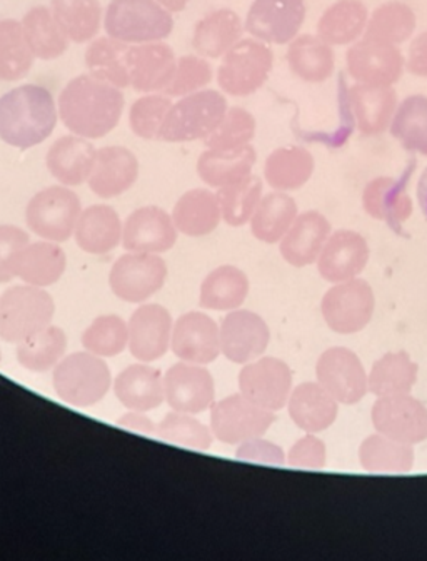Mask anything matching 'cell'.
I'll return each instance as SVG.
<instances>
[{
    "label": "cell",
    "mask_w": 427,
    "mask_h": 561,
    "mask_svg": "<svg viewBox=\"0 0 427 561\" xmlns=\"http://www.w3.org/2000/svg\"><path fill=\"white\" fill-rule=\"evenodd\" d=\"M124 95L116 85L94 76H79L60 92L59 114L64 126L85 139H101L119 124Z\"/></svg>",
    "instance_id": "cell-1"
},
{
    "label": "cell",
    "mask_w": 427,
    "mask_h": 561,
    "mask_svg": "<svg viewBox=\"0 0 427 561\" xmlns=\"http://www.w3.org/2000/svg\"><path fill=\"white\" fill-rule=\"evenodd\" d=\"M56 124V102L43 85H21L0 98V139L12 148L43 145Z\"/></svg>",
    "instance_id": "cell-2"
},
{
    "label": "cell",
    "mask_w": 427,
    "mask_h": 561,
    "mask_svg": "<svg viewBox=\"0 0 427 561\" xmlns=\"http://www.w3.org/2000/svg\"><path fill=\"white\" fill-rule=\"evenodd\" d=\"M54 390L64 403L76 408H91L101 403L113 385L109 366L101 356L89 351L74 353L56 366Z\"/></svg>",
    "instance_id": "cell-3"
},
{
    "label": "cell",
    "mask_w": 427,
    "mask_h": 561,
    "mask_svg": "<svg viewBox=\"0 0 427 561\" xmlns=\"http://www.w3.org/2000/svg\"><path fill=\"white\" fill-rule=\"evenodd\" d=\"M104 25L109 37L120 43L148 44L169 37L174 19L158 0H113Z\"/></svg>",
    "instance_id": "cell-4"
},
{
    "label": "cell",
    "mask_w": 427,
    "mask_h": 561,
    "mask_svg": "<svg viewBox=\"0 0 427 561\" xmlns=\"http://www.w3.org/2000/svg\"><path fill=\"white\" fill-rule=\"evenodd\" d=\"M228 113V101L218 91H199L172 105L158 139L165 142H191L206 139Z\"/></svg>",
    "instance_id": "cell-5"
},
{
    "label": "cell",
    "mask_w": 427,
    "mask_h": 561,
    "mask_svg": "<svg viewBox=\"0 0 427 561\" xmlns=\"http://www.w3.org/2000/svg\"><path fill=\"white\" fill-rule=\"evenodd\" d=\"M56 305L49 293L37 286H14L0 296V337L19 344L50 327Z\"/></svg>",
    "instance_id": "cell-6"
},
{
    "label": "cell",
    "mask_w": 427,
    "mask_h": 561,
    "mask_svg": "<svg viewBox=\"0 0 427 561\" xmlns=\"http://www.w3.org/2000/svg\"><path fill=\"white\" fill-rule=\"evenodd\" d=\"M274 54L263 41H239L224 54L218 82L226 94L247 98L266 84L273 70Z\"/></svg>",
    "instance_id": "cell-7"
},
{
    "label": "cell",
    "mask_w": 427,
    "mask_h": 561,
    "mask_svg": "<svg viewBox=\"0 0 427 561\" xmlns=\"http://www.w3.org/2000/svg\"><path fill=\"white\" fill-rule=\"evenodd\" d=\"M81 213V199L74 191L53 186L32 197L25 219L31 231L46 241L66 242L74 234Z\"/></svg>",
    "instance_id": "cell-8"
},
{
    "label": "cell",
    "mask_w": 427,
    "mask_h": 561,
    "mask_svg": "<svg viewBox=\"0 0 427 561\" xmlns=\"http://www.w3.org/2000/svg\"><path fill=\"white\" fill-rule=\"evenodd\" d=\"M376 296L368 280L354 279L336 283L324 295L321 312L330 330L337 334H356L371 323Z\"/></svg>",
    "instance_id": "cell-9"
},
{
    "label": "cell",
    "mask_w": 427,
    "mask_h": 561,
    "mask_svg": "<svg viewBox=\"0 0 427 561\" xmlns=\"http://www.w3.org/2000/svg\"><path fill=\"white\" fill-rule=\"evenodd\" d=\"M274 421V411L257 407L241 393L214 403L210 411V430L224 445H242L263 438Z\"/></svg>",
    "instance_id": "cell-10"
},
{
    "label": "cell",
    "mask_w": 427,
    "mask_h": 561,
    "mask_svg": "<svg viewBox=\"0 0 427 561\" xmlns=\"http://www.w3.org/2000/svg\"><path fill=\"white\" fill-rule=\"evenodd\" d=\"M315 381L339 404H356L369 393L368 373L356 353L336 346L324 351L315 365Z\"/></svg>",
    "instance_id": "cell-11"
},
{
    "label": "cell",
    "mask_w": 427,
    "mask_h": 561,
    "mask_svg": "<svg viewBox=\"0 0 427 561\" xmlns=\"http://www.w3.org/2000/svg\"><path fill=\"white\" fill-rule=\"evenodd\" d=\"M168 264L158 254H124L114 263L109 285L117 298L127 302H145L164 286Z\"/></svg>",
    "instance_id": "cell-12"
},
{
    "label": "cell",
    "mask_w": 427,
    "mask_h": 561,
    "mask_svg": "<svg viewBox=\"0 0 427 561\" xmlns=\"http://www.w3.org/2000/svg\"><path fill=\"white\" fill-rule=\"evenodd\" d=\"M239 390L264 410H282L292 393L291 368L273 356L254 359L242 368Z\"/></svg>",
    "instance_id": "cell-13"
},
{
    "label": "cell",
    "mask_w": 427,
    "mask_h": 561,
    "mask_svg": "<svg viewBox=\"0 0 427 561\" xmlns=\"http://www.w3.org/2000/svg\"><path fill=\"white\" fill-rule=\"evenodd\" d=\"M346 62L350 78L369 85H394L406 67L397 46L366 35L347 50Z\"/></svg>",
    "instance_id": "cell-14"
},
{
    "label": "cell",
    "mask_w": 427,
    "mask_h": 561,
    "mask_svg": "<svg viewBox=\"0 0 427 561\" xmlns=\"http://www.w3.org/2000/svg\"><path fill=\"white\" fill-rule=\"evenodd\" d=\"M372 425L388 438L416 446L427 439V408L409 393L378 398Z\"/></svg>",
    "instance_id": "cell-15"
},
{
    "label": "cell",
    "mask_w": 427,
    "mask_h": 561,
    "mask_svg": "<svg viewBox=\"0 0 427 561\" xmlns=\"http://www.w3.org/2000/svg\"><path fill=\"white\" fill-rule=\"evenodd\" d=\"M304 19V0H254L245 31L263 43L282 46L296 39Z\"/></svg>",
    "instance_id": "cell-16"
},
{
    "label": "cell",
    "mask_w": 427,
    "mask_h": 561,
    "mask_svg": "<svg viewBox=\"0 0 427 561\" xmlns=\"http://www.w3.org/2000/svg\"><path fill=\"white\" fill-rule=\"evenodd\" d=\"M269 341V327L256 312L234 309L222 321L221 353L235 365L261 358Z\"/></svg>",
    "instance_id": "cell-17"
},
{
    "label": "cell",
    "mask_w": 427,
    "mask_h": 561,
    "mask_svg": "<svg viewBox=\"0 0 427 561\" xmlns=\"http://www.w3.org/2000/svg\"><path fill=\"white\" fill-rule=\"evenodd\" d=\"M171 347L181 362L209 365L221 355V330L204 312H187L172 328Z\"/></svg>",
    "instance_id": "cell-18"
},
{
    "label": "cell",
    "mask_w": 427,
    "mask_h": 561,
    "mask_svg": "<svg viewBox=\"0 0 427 561\" xmlns=\"http://www.w3.org/2000/svg\"><path fill=\"white\" fill-rule=\"evenodd\" d=\"M165 401L180 413L197 414L212 408L216 390L207 369L194 363H177L164 375Z\"/></svg>",
    "instance_id": "cell-19"
},
{
    "label": "cell",
    "mask_w": 427,
    "mask_h": 561,
    "mask_svg": "<svg viewBox=\"0 0 427 561\" xmlns=\"http://www.w3.org/2000/svg\"><path fill=\"white\" fill-rule=\"evenodd\" d=\"M369 244L365 236L341 229L330 236L318 260V271L327 283L336 285L359 277L369 263Z\"/></svg>",
    "instance_id": "cell-20"
},
{
    "label": "cell",
    "mask_w": 427,
    "mask_h": 561,
    "mask_svg": "<svg viewBox=\"0 0 427 561\" xmlns=\"http://www.w3.org/2000/svg\"><path fill=\"white\" fill-rule=\"evenodd\" d=\"M177 241L174 219L161 207L134 210L123 229V245L129 253L161 254Z\"/></svg>",
    "instance_id": "cell-21"
},
{
    "label": "cell",
    "mask_w": 427,
    "mask_h": 561,
    "mask_svg": "<svg viewBox=\"0 0 427 561\" xmlns=\"http://www.w3.org/2000/svg\"><path fill=\"white\" fill-rule=\"evenodd\" d=\"M129 350L139 362L162 358L171 347L172 316L161 305L140 306L130 316Z\"/></svg>",
    "instance_id": "cell-22"
},
{
    "label": "cell",
    "mask_w": 427,
    "mask_h": 561,
    "mask_svg": "<svg viewBox=\"0 0 427 561\" xmlns=\"http://www.w3.org/2000/svg\"><path fill=\"white\" fill-rule=\"evenodd\" d=\"M177 60L174 50L162 43L129 47L127 70L137 92L165 91L174 79Z\"/></svg>",
    "instance_id": "cell-23"
},
{
    "label": "cell",
    "mask_w": 427,
    "mask_h": 561,
    "mask_svg": "<svg viewBox=\"0 0 427 561\" xmlns=\"http://www.w3.org/2000/svg\"><path fill=\"white\" fill-rule=\"evenodd\" d=\"M331 236V222L318 210H305L280 241V256L295 267L318 263Z\"/></svg>",
    "instance_id": "cell-24"
},
{
    "label": "cell",
    "mask_w": 427,
    "mask_h": 561,
    "mask_svg": "<svg viewBox=\"0 0 427 561\" xmlns=\"http://www.w3.org/2000/svg\"><path fill=\"white\" fill-rule=\"evenodd\" d=\"M139 162L129 149L109 146L97 151L94 171L89 178L92 193L102 199L120 196L136 184Z\"/></svg>",
    "instance_id": "cell-25"
},
{
    "label": "cell",
    "mask_w": 427,
    "mask_h": 561,
    "mask_svg": "<svg viewBox=\"0 0 427 561\" xmlns=\"http://www.w3.org/2000/svg\"><path fill=\"white\" fill-rule=\"evenodd\" d=\"M289 416L302 432H326L336 423L339 403L318 381H308L292 390L288 401Z\"/></svg>",
    "instance_id": "cell-26"
},
{
    "label": "cell",
    "mask_w": 427,
    "mask_h": 561,
    "mask_svg": "<svg viewBox=\"0 0 427 561\" xmlns=\"http://www.w3.org/2000/svg\"><path fill=\"white\" fill-rule=\"evenodd\" d=\"M97 151L85 137H60L47 152V168L64 186H81L94 171Z\"/></svg>",
    "instance_id": "cell-27"
},
{
    "label": "cell",
    "mask_w": 427,
    "mask_h": 561,
    "mask_svg": "<svg viewBox=\"0 0 427 561\" xmlns=\"http://www.w3.org/2000/svg\"><path fill=\"white\" fill-rule=\"evenodd\" d=\"M349 98L358 129L365 136H378L393 123L397 110V94L393 85H354Z\"/></svg>",
    "instance_id": "cell-28"
},
{
    "label": "cell",
    "mask_w": 427,
    "mask_h": 561,
    "mask_svg": "<svg viewBox=\"0 0 427 561\" xmlns=\"http://www.w3.org/2000/svg\"><path fill=\"white\" fill-rule=\"evenodd\" d=\"M117 400L130 411L155 410L165 401L164 378L148 365L127 366L114 382Z\"/></svg>",
    "instance_id": "cell-29"
},
{
    "label": "cell",
    "mask_w": 427,
    "mask_h": 561,
    "mask_svg": "<svg viewBox=\"0 0 427 561\" xmlns=\"http://www.w3.org/2000/svg\"><path fill=\"white\" fill-rule=\"evenodd\" d=\"M119 215L111 206L95 204L82 210L76 226V241L89 254H107L123 241Z\"/></svg>",
    "instance_id": "cell-30"
},
{
    "label": "cell",
    "mask_w": 427,
    "mask_h": 561,
    "mask_svg": "<svg viewBox=\"0 0 427 561\" xmlns=\"http://www.w3.org/2000/svg\"><path fill=\"white\" fill-rule=\"evenodd\" d=\"M67 257L59 242H28L15 260V277H21L25 285L47 288L56 285L66 273Z\"/></svg>",
    "instance_id": "cell-31"
},
{
    "label": "cell",
    "mask_w": 427,
    "mask_h": 561,
    "mask_svg": "<svg viewBox=\"0 0 427 561\" xmlns=\"http://www.w3.org/2000/svg\"><path fill=\"white\" fill-rule=\"evenodd\" d=\"M257 154L253 146L238 149H207L197 162V174L210 187H224L253 172Z\"/></svg>",
    "instance_id": "cell-32"
},
{
    "label": "cell",
    "mask_w": 427,
    "mask_h": 561,
    "mask_svg": "<svg viewBox=\"0 0 427 561\" xmlns=\"http://www.w3.org/2000/svg\"><path fill=\"white\" fill-rule=\"evenodd\" d=\"M362 206L372 219L401 228L413 215V201L393 178H376L362 193Z\"/></svg>",
    "instance_id": "cell-33"
},
{
    "label": "cell",
    "mask_w": 427,
    "mask_h": 561,
    "mask_svg": "<svg viewBox=\"0 0 427 561\" xmlns=\"http://www.w3.org/2000/svg\"><path fill=\"white\" fill-rule=\"evenodd\" d=\"M218 196L207 190L187 191L172 210L175 228L191 238L210 234L221 222Z\"/></svg>",
    "instance_id": "cell-34"
},
{
    "label": "cell",
    "mask_w": 427,
    "mask_h": 561,
    "mask_svg": "<svg viewBox=\"0 0 427 561\" xmlns=\"http://www.w3.org/2000/svg\"><path fill=\"white\" fill-rule=\"evenodd\" d=\"M288 62L301 81L318 84L333 76L336 56L333 47L319 35H299L288 50Z\"/></svg>",
    "instance_id": "cell-35"
},
{
    "label": "cell",
    "mask_w": 427,
    "mask_h": 561,
    "mask_svg": "<svg viewBox=\"0 0 427 561\" xmlns=\"http://www.w3.org/2000/svg\"><path fill=\"white\" fill-rule=\"evenodd\" d=\"M242 31L241 19L234 11L221 9L210 12L194 28V49L200 56L218 59L241 41Z\"/></svg>",
    "instance_id": "cell-36"
},
{
    "label": "cell",
    "mask_w": 427,
    "mask_h": 561,
    "mask_svg": "<svg viewBox=\"0 0 427 561\" xmlns=\"http://www.w3.org/2000/svg\"><path fill=\"white\" fill-rule=\"evenodd\" d=\"M369 12L361 0H339L318 22V35L331 46L356 43L366 32Z\"/></svg>",
    "instance_id": "cell-37"
},
{
    "label": "cell",
    "mask_w": 427,
    "mask_h": 561,
    "mask_svg": "<svg viewBox=\"0 0 427 561\" xmlns=\"http://www.w3.org/2000/svg\"><path fill=\"white\" fill-rule=\"evenodd\" d=\"M417 373L419 368L406 351L388 353L372 365L368 375L369 393L376 398L411 393L417 381Z\"/></svg>",
    "instance_id": "cell-38"
},
{
    "label": "cell",
    "mask_w": 427,
    "mask_h": 561,
    "mask_svg": "<svg viewBox=\"0 0 427 561\" xmlns=\"http://www.w3.org/2000/svg\"><path fill=\"white\" fill-rule=\"evenodd\" d=\"M414 461V446L388 438L381 433L368 436L359 448V463L369 473H409Z\"/></svg>",
    "instance_id": "cell-39"
},
{
    "label": "cell",
    "mask_w": 427,
    "mask_h": 561,
    "mask_svg": "<svg viewBox=\"0 0 427 561\" xmlns=\"http://www.w3.org/2000/svg\"><path fill=\"white\" fill-rule=\"evenodd\" d=\"M249 295V277L235 266L216 267L200 286V306L210 311H234Z\"/></svg>",
    "instance_id": "cell-40"
},
{
    "label": "cell",
    "mask_w": 427,
    "mask_h": 561,
    "mask_svg": "<svg viewBox=\"0 0 427 561\" xmlns=\"http://www.w3.org/2000/svg\"><path fill=\"white\" fill-rule=\"evenodd\" d=\"M298 216V204L291 196L284 194L282 191L270 193L257 204L251 219V231L259 241L276 244L282 241Z\"/></svg>",
    "instance_id": "cell-41"
},
{
    "label": "cell",
    "mask_w": 427,
    "mask_h": 561,
    "mask_svg": "<svg viewBox=\"0 0 427 561\" xmlns=\"http://www.w3.org/2000/svg\"><path fill=\"white\" fill-rule=\"evenodd\" d=\"M314 158L308 149L299 146L279 148L267 158L264 175L276 191L301 190L312 178Z\"/></svg>",
    "instance_id": "cell-42"
},
{
    "label": "cell",
    "mask_w": 427,
    "mask_h": 561,
    "mask_svg": "<svg viewBox=\"0 0 427 561\" xmlns=\"http://www.w3.org/2000/svg\"><path fill=\"white\" fill-rule=\"evenodd\" d=\"M22 27L28 47L37 59H57L69 47V37L47 8L31 9L22 21Z\"/></svg>",
    "instance_id": "cell-43"
},
{
    "label": "cell",
    "mask_w": 427,
    "mask_h": 561,
    "mask_svg": "<svg viewBox=\"0 0 427 561\" xmlns=\"http://www.w3.org/2000/svg\"><path fill=\"white\" fill-rule=\"evenodd\" d=\"M127 53L129 47L126 43L113 39V37H101L92 41L91 46L85 50V64L89 72L99 81L124 89L130 85L129 70H127Z\"/></svg>",
    "instance_id": "cell-44"
},
{
    "label": "cell",
    "mask_w": 427,
    "mask_h": 561,
    "mask_svg": "<svg viewBox=\"0 0 427 561\" xmlns=\"http://www.w3.org/2000/svg\"><path fill=\"white\" fill-rule=\"evenodd\" d=\"M67 337L60 328L47 327L18 344V362L28 371L47 373L62 362Z\"/></svg>",
    "instance_id": "cell-45"
},
{
    "label": "cell",
    "mask_w": 427,
    "mask_h": 561,
    "mask_svg": "<svg viewBox=\"0 0 427 561\" xmlns=\"http://www.w3.org/2000/svg\"><path fill=\"white\" fill-rule=\"evenodd\" d=\"M99 0H53V15L69 41L78 44L94 39L101 28Z\"/></svg>",
    "instance_id": "cell-46"
},
{
    "label": "cell",
    "mask_w": 427,
    "mask_h": 561,
    "mask_svg": "<svg viewBox=\"0 0 427 561\" xmlns=\"http://www.w3.org/2000/svg\"><path fill=\"white\" fill-rule=\"evenodd\" d=\"M34 62V54L25 39L21 22L0 21V81L12 82L25 78Z\"/></svg>",
    "instance_id": "cell-47"
},
{
    "label": "cell",
    "mask_w": 427,
    "mask_h": 561,
    "mask_svg": "<svg viewBox=\"0 0 427 561\" xmlns=\"http://www.w3.org/2000/svg\"><path fill=\"white\" fill-rule=\"evenodd\" d=\"M391 134L407 151L427 156V98L411 95L397 105Z\"/></svg>",
    "instance_id": "cell-48"
},
{
    "label": "cell",
    "mask_w": 427,
    "mask_h": 561,
    "mask_svg": "<svg viewBox=\"0 0 427 561\" xmlns=\"http://www.w3.org/2000/svg\"><path fill=\"white\" fill-rule=\"evenodd\" d=\"M416 28V14L409 5L403 2H388L376 9L366 25V37L381 41V43L400 44L406 43Z\"/></svg>",
    "instance_id": "cell-49"
},
{
    "label": "cell",
    "mask_w": 427,
    "mask_h": 561,
    "mask_svg": "<svg viewBox=\"0 0 427 561\" xmlns=\"http://www.w3.org/2000/svg\"><path fill=\"white\" fill-rule=\"evenodd\" d=\"M216 196L221 206L222 219L229 226L239 228L253 219L254 210L263 199V181L251 174L238 183L219 187Z\"/></svg>",
    "instance_id": "cell-50"
},
{
    "label": "cell",
    "mask_w": 427,
    "mask_h": 561,
    "mask_svg": "<svg viewBox=\"0 0 427 561\" xmlns=\"http://www.w3.org/2000/svg\"><path fill=\"white\" fill-rule=\"evenodd\" d=\"M82 346L92 355L113 358L129 346V327L120 316H99L82 334Z\"/></svg>",
    "instance_id": "cell-51"
},
{
    "label": "cell",
    "mask_w": 427,
    "mask_h": 561,
    "mask_svg": "<svg viewBox=\"0 0 427 561\" xmlns=\"http://www.w3.org/2000/svg\"><path fill=\"white\" fill-rule=\"evenodd\" d=\"M155 436L162 442L197 449V451H207L212 446L214 439L212 430L207 428L196 417L189 416L187 413H180V411H174V413L162 417Z\"/></svg>",
    "instance_id": "cell-52"
},
{
    "label": "cell",
    "mask_w": 427,
    "mask_h": 561,
    "mask_svg": "<svg viewBox=\"0 0 427 561\" xmlns=\"http://www.w3.org/2000/svg\"><path fill=\"white\" fill-rule=\"evenodd\" d=\"M256 134V119L242 107H231L212 134L206 137V148L238 149L251 145Z\"/></svg>",
    "instance_id": "cell-53"
},
{
    "label": "cell",
    "mask_w": 427,
    "mask_h": 561,
    "mask_svg": "<svg viewBox=\"0 0 427 561\" xmlns=\"http://www.w3.org/2000/svg\"><path fill=\"white\" fill-rule=\"evenodd\" d=\"M172 104L165 95H146L130 107V129L142 139H158Z\"/></svg>",
    "instance_id": "cell-54"
},
{
    "label": "cell",
    "mask_w": 427,
    "mask_h": 561,
    "mask_svg": "<svg viewBox=\"0 0 427 561\" xmlns=\"http://www.w3.org/2000/svg\"><path fill=\"white\" fill-rule=\"evenodd\" d=\"M210 81H212V67L209 62L196 56L181 57L177 60L174 79L164 92L171 98H181V95L199 91Z\"/></svg>",
    "instance_id": "cell-55"
},
{
    "label": "cell",
    "mask_w": 427,
    "mask_h": 561,
    "mask_svg": "<svg viewBox=\"0 0 427 561\" xmlns=\"http://www.w3.org/2000/svg\"><path fill=\"white\" fill-rule=\"evenodd\" d=\"M27 244V232L18 226H0V283L14 279L15 260Z\"/></svg>",
    "instance_id": "cell-56"
},
{
    "label": "cell",
    "mask_w": 427,
    "mask_h": 561,
    "mask_svg": "<svg viewBox=\"0 0 427 561\" xmlns=\"http://www.w3.org/2000/svg\"><path fill=\"white\" fill-rule=\"evenodd\" d=\"M326 461V445L312 433L299 439L288 455V463L299 470H323Z\"/></svg>",
    "instance_id": "cell-57"
},
{
    "label": "cell",
    "mask_w": 427,
    "mask_h": 561,
    "mask_svg": "<svg viewBox=\"0 0 427 561\" xmlns=\"http://www.w3.org/2000/svg\"><path fill=\"white\" fill-rule=\"evenodd\" d=\"M235 458L251 461V463L273 465V467L286 463L282 448L263 438L251 439V442L239 445Z\"/></svg>",
    "instance_id": "cell-58"
},
{
    "label": "cell",
    "mask_w": 427,
    "mask_h": 561,
    "mask_svg": "<svg viewBox=\"0 0 427 561\" xmlns=\"http://www.w3.org/2000/svg\"><path fill=\"white\" fill-rule=\"evenodd\" d=\"M406 67L411 75L427 78V31L417 35L411 43L407 53Z\"/></svg>",
    "instance_id": "cell-59"
},
{
    "label": "cell",
    "mask_w": 427,
    "mask_h": 561,
    "mask_svg": "<svg viewBox=\"0 0 427 561\" xmlns=\"http://www.w3.org/2000/svg\"><path fill=\"white\" fill-rule=\"evenodd\" d=\"M117 425L127 432L137 433V435L155 436V432H158V425L142 411H130V413L123 414L117 421Z\"/></svg>",
    "instance_id": "cell-60"
},
{
    "label": "cell",
    "mask_w": 427,
    "mask_h": 561,
    "mask_svg": "<svg viewBox=\"0 0 427 561\" xmlns=\"http://www.w3.org/2000/svg\"><path fill=\"white\" fill-rule=\"evenodd\" d=\"M417 201H419L420 209L427 218V168L424 169L419 184H417Z\"/></svg>",
    "instance_id": "cell-61"
},
{
    "label": "cell",
    "mask_w": 427,
    "mask_h": 561,
    "mask_svg": "<svg viewBox=\"0 0 427 561\" xmlns=\"http://www.w3.org/2000/svg\"><path fill=\"white\" fill-rule=\"evenodd\" d=\"M162 8L168 9L169 12H181L187 8L189 0H158Z\"/></svg>",
    "instance_id": "cell-62"
},
{
    "label": "cell",
    "mask_w": 427,
    "mask_h": 561,
    "mask_svg": "<svg viewBox=\"0 0 427 561\" xmlns=\"http://www.w3.org/2000/svg\"><path fill=\"white\" fill-rule=\"evenodd\" d=\"M0 362H2V355H0Z\"/></svg>",
    "instance_id": "cell-63"
}]
</instances>
